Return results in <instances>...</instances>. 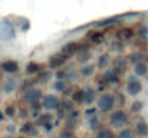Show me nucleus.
<instances>
[{"label": "nucleus", "instance_id": "nucleus-20", "mask_svg": "<svg viewBox=\"0 0 148 138\" xmlns=\"http://www.w3.org/2000/svg\"><path fill=\"white\" fill-rule=\"evenodd\" d=\"M118 138H132V133H131L130 130H124V131L119 133Z\"/></svg>", "mask_w": 148, "mask_h": 138}, {"label": "nucleus", "instance_id": "nucleus-7", "mask_svg": "<svg viewBox=\"0 0 148 138\" xmlns=\"http://www.w3.org/2000/svg\"><path fill=\"white\" fill-rule=\"evenodd\" d=\"M81 47L79 45L76 43V42H72V43H68V45L63 46V49H62V53L63 55H66V56H71V55H73L76 50H79Z\"/></svg>", "mask_w": 148, "mask_h": 138}, {"label": "nucleus", "instance_id": "nucleus-9", "mask_svg": "<svg viewBox=\"0 0 148 138\" xmlns=\"http://www.w3.org/2000/svg\"><path fill=\"white\" fill-rule=\"evenodd\" d=\"M118 39H121V41H128V39H131L132 36H134V32L130 29V27H124V29H121L119 32H118Z\"/></svg>", "mask_w": 148, "mask_h": 138}, {"label": "nucleus", "instance_id": "nucleus-16", "mask_svg": "<svg viewBox=\"0 0 148 138\" xmlns=\"http://www.w3.org/2000/svg\"><path fill=\"white\" fill-rule=\"evenodd\" d=\"M39 71H40V65H39V63L32 62V63L27 65V72H29V73H35V72H39Z\"/></svg>", "mask_w": 148, "mask_h": 138}, {"label": "nucleus", "instance_id": "nucleus-3", "mask_svg": "<svg viewBox=\"0 0 148 138\" xmlns=\"http://www.w3.org/2000/svg\"><path fill=\"white\" fill-rule=\"evenodd\" d=\"M143 89V85H141V82L140 81H137L135 78H131L130 81H128V87H127V91L130 95H132V96H135V95H138L140 92Z\"/></svg>", "mask_w": 148, "mask_h": 138}, {"label": "nucleus", "instance_id": "nucleus-8", "mask_svg": "<svg viewBox=\"0 0 148 138\" xmlns=\"http://www.w3.org/2000/svg\"><path fill=\"white\" fill-rule=\"evenodd\" d=\"M66 59H68V58H66V55H63V53H62V55H55V56H52L49 63L52 68H58V66H60L62 63H65Z\"/></svg>", "mask_w": 148, "mask_h": 138}, {"label": "nucleus", "instance_id": "nucleus-21", "mask_svg": "<svg viewBox=\"0 0 148 138\" xmlns=\"http://www.w3.org/2000/svg\"><path fill=\"white\" fill-rule=\"evenodd\" d=\"M141 108H143V102H140V101H135V102L132 104V111L138 112V111H141Z\"/></svg>", "mask_w": 148, "mask_h": 138}, {"label": "nucleus", "instance_id": "nucleus-13", "mask_svg": "<svg viewBox=\"0 0 148 138\" xmlns=\"http://www.w3.org/2000/svg\"><path fill=\"white\" fill-rule=\"evenodd\" d=\"M85 92V96H84V102H86V104H91L92 101H94V96H95V91L94 89H86Z\"/></svg>", "mask_w": 148, "mask_h": 138}, {"label": "nucleus", "instance_id": "nucleus-12", "mask_svg": "<svg viewBox=\"0 0 148 138\" xmlns=\"http://www.w3.org/2000/svg\"><path fill=\"white\" fill-rule=\"evenodd\" d=\"M135 73H137L138 76H145V75L148 73V66L144 63V62L135 65Z\"/></svg>", "mask_w": 148, "mask_h": 138}, {"label": "nucleus", "instance_id": "nucleus-4", "mask_svg": "<svg viewBox=\"0 0 148 138\" xmlns=\"http://www.w3.org/2000/svg\"><path fill=\"white\" fill-rule=\"evenodd\" d=\"M59 99L55 96V95H48L43 98V106L45 108H49V109H56L59 108Z\"/></svg>", "mask_w": 148, "mask_h": 138}, {"label": "nucleus", "instance_id": "nucleus-1", "mask_svg": "<svg viewBox=\"0 0 148 138\" xmlns=\"http://www.w3.org/2000/svg\"><path fill=\"white\" fill-rule=\"evenodd\" d=\"M98 105H99V108H101V111L109 112V111L114 108V105H115V98H114V95H111V93H103V95L99 98Z\"/></svg>", "mask_w": 148, "mask_h": 138}, {"label": "nucleus", "instance_id": "nucleus-2", "mask_svg": "<svg viewBox=\"0 0 148 138\" xmlns=\"http://www.w3.org/2000/svg\"><path fill=\"white\" fill-rule=\"evenodd\" d=\"M127 119L128 118H127V114L124 111H116V112H114L111 115V124L114 127H116V128H121L127 122Z\"/></svg>", "mask_w": 148, "mask_h": 138}, {"label": "nucleus", "instance_id": "nucleus-18", "mask_svg": "<svg viewBox=\"0 0 148 138\" xmlns=\"http://www.w3.org/2000/svg\"><path fill=\"white\" fill-rule=\"evenodd\" d=\"M108 58H109L108 55H102V56H101V59L98 60V66L99 68H103V66L108 63Z\"/></svg>", "mask_w": 148, "mask_h": 138}, {"label": "nucleus", "instance_id": "nucleus-10", "mask_svg": "<svg viewBox=\"0 0 148 138\" xmlns=\"http://www.w3.org/2000/svg\"><path fill=\"white\" fill-rule=\"evenodd\" d=\"M105 79H106L108 82H118V81H119V73H118V71H116V69L108 71V72L105 73Z\"/></svg>", "mask_w": 148, "mask_h": 138}, {"label": "nucleus", "instance_id": "nucleus-6", "mask_svg": "<svg viewBox=\"0 0 148 138\" xmlns=\"http://www.w3.org/2000/svg\"><path fill=\"white\" fill-rule=\"evenodd\" d=\"M40 91L38 89H30V91H26L25 93V99H26V102H30V104H36L38 102V99L40 98Z\"/></svg>", "mask_w": 148, "mask_h": 138}, {"label": "nucleus", "instance_id": "nucleus-11", "mask_svg": "<svg viewBox=\"0 0 148 138\" xmlns=\"http://www.w3.org/2000/svg\"><path fill=\"white\" fill-rule=\"evenodd\" d=\"M88 38H89V41H91L92 43H101V42L103 41V35H102L101 32H91V33L88 35Z\"/></svg>", "mask_w": 148, "mask_h": 138}, {"label": "nucleus", "instance_id": "nucleus-14", "mask_svg": "<svg viewBox=\"0 0 148 138\" xmlns=\"http://www.w3.org/2000/svg\"><path fill=\"white\" fill-rule=\"evenodd\" d=\"M84 96H85V92L84 91H78L73 93V96H72V99L76 102V104H81V102H84Z\"/></svg>", "mask_w": 148, "mask_h": 138}, {"label": "nucleus", "instance_id": "nucleus-22", "mask_svg": "<svg viewBox=\"0 0 148 138\" xmlns=\"http://www.w3.org/2000/svg\"><path fill=\"white\" fill-rule=\"evenodd\" d=\"M108 137H111V133H109V131H105V130L101 131L98 135V138H108Z\"/></svg>", "mask_w": 148, "mask_h": 138}, {"label": "nucleus", "instance_id": "nucleus-23", "mask_svg": "<svg viewBox=\"0 0 148 138\" xmlns=\"http://www.w3.org/2000/svg\"><path fill=\"white\" fill-rule=\"evenodd\" d=\"M65 88V84L63 82H58L56 84V89H63Z\"/></svg>", "mask_w": 148, "mask_h": 138}, {"label": "nucleus", "instance_id": "nucleus-19", "mask_svg": "<svg viewBox=\"0 0 148 138\" xmlns=\"http://www.w3.org/2000/svg\"><path fill=\"white\" fill-rule=\"evenodd\" d=\"M94 73V66H85L84 69H82V75L84 76H89V75H92Z\"/></svg>", "mask_w": 148, "mask_h": 138}, {"label": "nucleus", "instance_id": "nucleus-17", "mask_svg": "<svg viewBox=\"0 0 148 138\" xmlns=\"http://www.w3.org/2000/svg\"><path fill=\"white\" fill-rule=\"evenodd\" d=\"M138 133H140L141 135H147L148 134V125L147 124H144V122L138 124Z\"/></svg>", "mask_w": 148, "mask_h": 138}, {"label": "nucleus", "instance_id": "nucleus-5", "mask_svg": "<svg viewBox=\"0 0 148 138\" xmlns=\"http://www.w3.org/2000/svg\"><path fill=\"white\" fill-rule=\"evenodd\" d=\"M0 68H1L4 72H7V73H13V72H16V71H17L19 65H17V62H14V60L9 59V60L1 62V63H0Z\"/></svg>", "mask_w": 148, "mask_h": 138}, {"label": "nucleus", "instance_id": "nucleus-15", "mask_svg": "<svg viewBox=\"0 0 148 138\" xmlns=\"http://www.w3.org/2000/svg\"><path fill=\"white\" fill-rule=\"evenodd\" d=\"M130 60H131L132 63H135V65L143 63V55H141V53H132L131 58H130Z\"/></svg>", "mask_w": 148, "mask_h": 138}, {"label": "nucleus", "instance_id": "nucleus-24", "mask_svg": "<svg viewBox=\"0 0 148 138\" xmlns=\"http://www.w3.org/2000/svg\"><path fill=\"white\" fill-rule=\"evenodd\" d=\"M6 111H7V114H9V115H12V114H13V108H12V106H9Z\"/></svg>", "mask_w": 148, "mask_h": 138}]
</instances>
